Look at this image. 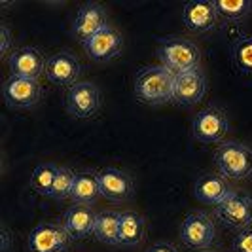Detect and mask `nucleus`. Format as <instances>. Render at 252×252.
<instances>
[{
  "instance_id": "1",
  "label": "nucleus",
  "mask_w": 252,
  "mask_h": 252,
  "mask_svg": "<svg viewBox=\"0 0 252 252\" xmlns=\"http://www.w3.org/2000/svg\"><path fill=\"white\" fill-rule=\"evenodd\" d=\"M175 72L165 68L163 64H152L140 68L135 76V95L146 104H165L173 101Z\"/></svg>"
},
{
  "instance_id": "2",
  "label": "nucleus",
  "mask_w": 252,
  "mask_h": 252,
  "mask_svg": "<svg viewBox=\"0 0 252 252\" xmlns=\"http://www.w3.org/2000/svg\"><path fill=\"white\" fill-rule=\"evenodd\" d=\"M158 57L165 68L171 72H186L191 68H199L201 61V50L195 42L182 36L163 38L158 46Z\"/></svg>"
},
{
  "instance_id": "3",
  "label": "nucleus",
  "mask_w": 252,
  "mask_h": 252,
  "mask_svg": "<svg viewBox=\"0 0 252 252\" xmlns=\"http://www.w3.org/2000/svg\"><path fill=\"white\" fill-rule=\"evenodd\" d=\"M215 163L227 180H245L252 177V148L237 140L222 142L215 152Z\"/></svg>"
},
{
  "instance_id": "4",
  "label": "nucleus",
  "mask_w": 252,
  "mask_h": 252,
  "mask_svg": "<svg viewBox=\"0 0 252 252\" xmlns=\"http://www.w3.org/2000/svg\"><path fill=\"white\" fill-rule=\"evenodd\" d=\"M180 239L191 251H207L216 239L215 220L205 213H191L180 226Z\"/></svg>"
},
{
  "instance_id": "5",
  "label": "nucleus",
  "mask_w": 252,
  "mask_h": 252,
  "mask_svg": "<svg viewBox=\"0 0 252 252\" xmlns=\"http://www.w3.org/2000/svg\"><path fill=\"white\" fill-rule=\"evenodd\" d=\"M193 137L205 144H218L224 142L229 131V120L220 106H207L193 118Z\"/></svg>"
},
{
  "instance_id": "6",
  "label": "nucleus",
  "mask_w": 252,
  "mask_h": 252,
  "mask_svg": "<svg viewBox=\"0 0 252 252\" xmlns=\"http://www.w3.org/2000/svg\"><path fill=\"white\" fill-rule=\"evenodd\" d=\"M64 104L74 118H91L101 108V91L93 82L80 80L72 88H68Z\"/></svg>"
},
{
  "instance_id": "7",
  "label": "nucleus",
  "mask_w": 252,
  "mask_h": 252,
  "mask_svg": "<svg viewBox=\"0 0 252 252\" xmlns=\"http://www.w3.org/2000/svg\"><path fill=\"white\" fill-rule=\"evenodd\" d=\"M216 216L222 224L235 229H247L252 227V199L243 191H231L216 207Z\"/></svg>"
},
{
  "instance_id": "8",
  "label": "nucleus",
  "mask_w": 252,
  "mask_h": 252,
  "mask_svg": "<svg viewBox=\"0 0 252 252\" xmlns=\"http://www.w3.org/2000/svg\"><path fill=\"white\" fill-rule=\"evenodd\" d=\"M70 247V235L63 224L42 222L29 235L31 252H66Z\"/></svg>"
},
{
  "instance_id": "9",
  "label": "nucleus",
  "mask_w": 252,
  "mask_h": 252,
  "mask_svg": "<svg viewBox=\"0 0 252 252\" xmlns=\"http://www.w3.org/2000/svg\"><path fill=\"white\" fill-rule=\"evenodd\" d=\"M80 74H82V63L72 51H57L46 59V78L55 86L72 88L80 82L78 80Z\"/></svg>"
},
{
  "instance_id": "10",
  "label": "nucleus",
  "mask_w": 252,
  "mask_h": 252,
  "mask_svg": "<svg viewBox=\"0 0 252 252\" xmlns=\"http://www.w3.org/2000/svg\"><path fill=\"white\" fill-rule=\"evenodd\" d=\"M207 93V78L201 68H191L175 74L173 101L182 106H193L203 101Z\"/></svg>"
},
{
  "instance_id": "11",
  "label": "nucleus",
  "mask_w": 252,
  "mask_h": 252,
  "mask_svg": "<svg viewBox=\"0 0 252 252\" xmlns=\"http://www.w3.org/2000/svg\"><path fill=\"white\" fill-rule=\"evenodd\" d=\"M104 27H108L106 8L102 4H99V2H86L76 12V17L74 21H72V32L84 44L86 40L95 36Z\"/></svg>"
},
{
  "instance_id": "12",
  "label": "nucleus",
  "mask_w": 252,
  "mask_h": 252,
  "mask_svg": "<svg viewBox=\"0 0 252 252\" xmlns=\"http://www.w3.org/2000/svg\"><path fill=\"white\" fill-rule=\"evenodd\" d=\"M2 95L12 108H31L40 101L42 89L38 80L23 78V76H10L4 82Z\"/></svg>"
},
{
  "instance_id": "13",
  "label": "nucleus",
  "mask_w": 252,
  "mask_h": 252,
  "mask_svg": "<svg viewBox=\"0 0 252 252\" xmlns=\"http://www.w3.org/2000/svg\"><path fill=\"white\" fill-rule=\"evenodd\" d=\"M84 50L88 53L89 59L93 61H110L118 57L124 50V36L114 29V27H104L95 36L84 42Z\"/></svg>"
},
{
  "instance_id": "14",
  "label": "nucleus",
  "mask_w": 252,
  "mask_h": 252,
  "mask_svg": "<svg viewBox=\"0 0 252 252\" xmlns=\"http://www.w3.org/2000/svg\"><path fill=\"white\" fill-rule=\"evenodd\" d=\"M182 21L186 29L195 34H205L213 31L218 23V12L211 0H189L182 8Z\"/></svg>"
},
{
  "instance_id": "15",
  "label": "nucleus",
  "mask_w": 252,
  "mask_h": 252,
  "mask_svg": "<svg viewBox=\"0 0 252 252\" xmlns=\"http://www.w3.org/2000/svg\"><path fill=\"white\" fill-rule=\"evenodd\" d=\"M101 195L112 203H122L133 195V180L126 171L116 167H102L97 173Z\"/></svg>"
},
{
  "instance_id": "16",
  "label": "nucleus",
  "mask_w": 252,
  "mask_h": 252,
  "mask_svg": "<svg viewBox=\"0 0 252 252\" xmlns=\"http://www.w3.org/2000/svg\"><path fill=\"white\" fill-rule=\"evenodd\" d=\"M8 64H10L12 76H23V78L38 80V76L46 72V59L32 46H23V48L13 51L8 59Z\"/></svg>"
},
{
  "instance_id": "17",
  "label": "nucleus",
  "mask_w": 252,
  "mask_h": 252,
  "mask_svg": "<svg viewBox=\"0 0 252 252\" xmlns=\"http://www.w3.org/2000/svg\"><path fill=\"white\" fill-rule=\"evenodd\" d=\"M95 220H97V213H93L91 207L72 205L64 211L63 227L70 235V239H84L95 231Z\"/></svg>"
},
{
  "instance_id": "18",
  "label": "nucleus",
  "mask_w": 252,
  "mask_h": 252,
  "mask_svg": "<svg viewBox=\"0 0 252 252\" xmlns=\"http://www.w3.org/2000/svg\"><path fill=\"white\" fill-rule=\"evenodd\" d=\"M231 191L233 189L229 188L227 178H224L222 175H213V173H207L197 178L195 188H193V193L199 201L205 205H215V207L226 201V197Z\"/></svg>"
},
{
  "instance_id": "19",
  "label": "nucleus",
  "mask_w": 252,
  "mask_h": 252,
  "mask_svg": "<svg viewBox=\"0 0 252 252\" xmlns=\"http://www.w3.org/2000/svg\"><path fill=\"white\" fill-rule=\"evenodd\" d=\"M101 195V186H99V177L97 173L84 171V173H76L74 188L70 193V199L74 205H93Z\"/></svg>"
},
{
  "instance_id": "20",
  "label": "nucleus",
  "mask_w": 252,
  "mask_h": 252,
  "mask_svg": "<svg viewBox=\"0 0 252 252\" xmlns=\"http://www.w3.org/2000/svg\"><path fill=\"white\" fill-rule=\"evenodd\" d=\"M146 235V222L139 213H122L120 220V245L124 247H137Z\"/></svg>"
},
{
  "instance_id": "21",
  "label": "nucleus",
  "mask_w": 252,
  "mask_h": 252,
  "mask_svg": "<svg viewBox=\"0 0 252 252\" xmlns=\"http://www.w3.org/2000/svg\"><path fill=\"white\" fill-rule=\"evenodd\" d=\"M120 220H122V213L118 211L97 213L93 235L106 245H120Z\"/></svg>"
},
{
  "instance_id": "22",
  "label": "nucleus",
  "mask_w": 252,
  "mask_h": 252,
  "mask_svg": "<svg viewBox=\"0 0 252 252\" xmlns=\"http://www.w3.org/2000/svg\"><path fill=\"white\" fill-rule=\"evenodd\" d=\"M57 175H59V167L55 163H40L38 167H34L31 175V188L40 195L51 197Z\"/></svg>"
},
{
  "instance_id": "23",
  "label": "nucleus",
  "mask_w": 252,
  "mask_h": 252,
  "mask_svg": "<svg viewBox=\"0 0 252 252\" xmlns=\"http://www.w3.org/2000/svg\"><path fill=\"white\" fill-rule=\"evenodd\" d=\"M218 19L224 23H239L252 10V0H215Z\"/></svg>"
},
{
  "instance_id": "24",
  "label": "nucleus",
  "mask_w": 252,
  "mask_h": 252,
  "mask_svg": "<svg viewBox=\"0 0 252 252\" xmlns=\"http://www.w3.org/2000/svg\"><path fill=\"white\" fill-rule=\"evenodd\" d=\"M231 61L243 74H252V36H241L231 46Z\"/></svg>"
},
{
  "instance_id": "25",
  "label": "nucleus",
  "mask_w": 252,
  "mask_h": 252,
  "mask_svg": "<svg viewBox=\"0 0 252 252\" xmlns=\"http://www.w3.org/2000/svg\"><path fill=\"white\" fill-rule=\"evenodd\" d=\"M74 178H76V173H72L68 167H59V175H57V180H55L51 197H55V199H66V197H70L72 188H74Z\"/></svg>"
},
{
  "instance_id": "26",
  "label": "nucleus",
  "mask_w": 252,
  "mask_h": 252,
  "mask_svg": "<svg viewBox=\"0 0 252 252\" xmlns=\"http://www.w3.org/2000/svg\"><path fill=\"white\" fill-rule=\"evenodd\" d=\"M13 46V32L10 25L8 23H2L0 25V57L2 59H6L8 57V53L12 50ZM10 59V57H8Z\"/></svg>"
},
{
  "instance_id": "27",
  "label": "nucleus",
  "mask_w": 252,
  "mask_h": 252,
  "mask_svg": "<svg viewBox=\"0 0 252 252\" xmlns=\"http://www.w3.org/2000/svg\"><path fill=\"white\" fill-rule=\"evenodd\" d=\"M233 251L235 252H252V227L241 229L233 239Z\"/></svg>"
},
{
  "instance_id": "28",
  "label": "nucleus",
  "mask_w": 252,
  "mask_h": 252,
  "mask_svg": "<svg viewBox=\"0 0 252 252\" xmlns=\"http://www.w3.org/2000/svg\"><path fill=\"white\" fill-rule=\"evenodd\" d=\"M0 252H10L12 249V243H13V237H12V231L8 229L6 226H2L0 229Z\"/></svg>"
},
{
  "instance_id": "29",
  "label": "nucleus",
  "mask_w": 252,
  "mask_h": 252,
  "mask_svg": "<svg viewBox=\"0 0 252 252\" xmlns=\"http://www.w3.org/2000/svg\"><path fill=\"white\" fill-rule=\"evenodd\" d=\"M144 252H178V251L173 245H169V243H154Z\"/></svg>"
},
{
  "instance_id": "30",
  "label": "nucleus",
  "mask_w": 252,
  "mask_h": 252,
  "mask_svg": "<svg viewBox=\"0 0 252 252\" xmlns=\"http://www.w3.org/2000/svg\"><path fill=\"white\" fill-rule=\"evenodd\" d=\"M201 252H218V251H215V249H207V251H201Z\"/></svg>"
}]
</instances>
